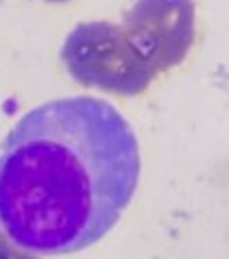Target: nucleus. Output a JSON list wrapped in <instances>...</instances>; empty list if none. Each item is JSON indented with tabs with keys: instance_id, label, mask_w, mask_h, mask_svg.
<instances>
[{
	"instance_id": "nucleus-1",
	"label": "nucleus",
	"mask_w": 229,
	"mask_h": 259,
	"mask_svg": "<svg viewBox=\"0 0 229 259\" xmlns=\"http://www.w3.org/2000/svg\"><path fill=\"white\" fill-rule=\"evenodd\" d=\"M140 168L138 138L113 105L48 100L0 146V229L35 255L79 253L120 220Z\"/></svg>"
},
{
	"instance_id": "nucleus-2",
	"label": "nucleus",
	"mask_w": 229,
	"mask_h": 259,
	"mask_svg": "<svg viewBox=\"0 0 229 259\" xmlns=\"http://www.w3.org/2000/svg\"><path fill=\"white\" fill-rule=\"evenodd\" d=\"M61 61L79 85L125 98L140 96L155 78L123 26L111 22L77 24L61 46Z\"/></svg>"
},
{
	"instance_id": "nucleus-5",
	"label": "nucleus",
	"mask_w": 229,
	"mask_h": 259,
	"mask_svg": "<svg viewBox=\"0 0 229 259\" xmlns=\"http://www.w3.org/2000/svg\"><path fill=\"white\" fill-rule=\"evenodd\" d=\"M44 3H68V0H44Z\"/></svg>"
},
{
	"instance_id": "nucleus-4",
	"label": "nucleus",
	"mask_w": 229,
	"mask_h": 259,
	"mask_svg": "<svg viewBox=\"0 0 229 259\" xmlns=\"http://www.w3.org/2000/svg\"><path fill=\"white\" fill-rule=\"evenodd\" d=\"M0 259H40V255L22 248L0 229Z\"/></svg>"
},
{
	"instance_id": "nucleus-3",
	"label": "nucleus",
	"mask_w": 229,
	"mask_h": 259,
	"mask_svg": "<svg viewBox=\"0 0 229 259\" xmlns=\"http://www.w3.org/2000/svg\"><path fill=\"white\" fill-rule=\"evenodd\" d=\"M129 44L153 74L177 68L185 61L197 31L192 0H135L123 16Z\"/></svg>"
}]
</instances>
